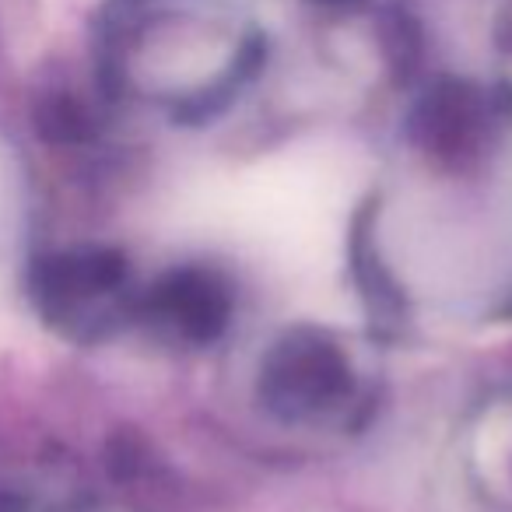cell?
Segmentation results:
<instances>
[{"instance_id": "obj_3", "label": "cell", "mask_w": 512, "mask_h": 512, "mask_svg": "<svg viewBox=\"0 0 512 512\" xmlns=\"http://www.w3.org/2000/svg\"><path fill=\"white\" fill-rule=\"evenodd\" d=\"M239 313L235 278L214 260H183L158 274L137 295L134 327L176 351L218 348Z\"/></svg>"}, {"instance_id": "obj_7", "label": "cell", "mask_w": 512, "mask_h": 512, "mask_svg": "<svg viewBox=\"0 0 512 512\" xmlns=\"http://www.w3.org/2000/svg\"><path fill=\"white\" fill-rule=\"evenodd\" d=\"M512 432V428H509ZM505 477H509V491H512V446H509V467H505Z\"/></svg>"}, {"instance_id": "obj_1", "label": "cell", "mask_w": 512, "mask_h": 512, "mask_svg": "<svg viewBox=\"0 0 512 512\" xmlns=\"http://www.w3.org/2000/svg\"><path fill=\"white\" fill-rule=\"evenodd\" d=\"M253 400L288 428H348L365 407V383L341 334L320 323H292L260 351Z\"/></svg>"}, {"instance_id": "obj_2", "label": "cell", "mask_w": 512, "mask_h": 512, "mask_svg": "<svg viewBox=\"0 0 512 512\" xmlns=\"http://www.w3.org/2000/svg\"><path fill=\"white\" fill-rule=\"evenodd\" d=\"M29 288L36 309L57 334L95 344L134 327L141 285L116 246H74L39 256Z\"/></svg>"}, {"instance_id": "obj_4", "label": "cell", "mask_w": 512, "mask_h": 512, "mask_svg": "<svg viewBox=\"0 0 512 512\" xmlns=\"http://www.w3.org/2000/svg\"><path fill=\"white\" fill-rule=\"evenodd\" d=\"M498 102L481 85L463 78H439L421 92L404 123L407 144L446 176L481 169L498 137Z\"/></svg>"}, {"instance_id": "obj_5", "label": "cell", "mask_w": 512, "mask_h": 512, "mask_svg": "<svg viewBox=\"0 0 512 512\" xmlns=\"http://www.w3.org/2000/svg\"><path fill=\"white\" fill-rule=\"evenodd\" d=\"M39 134L53 144H85L95 134V120L88 113L85 102H78L74 95H50L39 106Z\"/></svg>"}, {"instance_id": "obj_6", "label": "cell", "mask_w": 512, "mask_h": 512, "mask_svg": "<svg viewBox=\"0 0 512 512\" xmlns=\"http://www.w3.org/2000/svg\"><path fill=\"white\" fill-rule=\"evenodd\" d=\"M0 512H29V502H25V495H18V491L0 488Z\"/></svg>"}]
</instances>
